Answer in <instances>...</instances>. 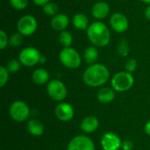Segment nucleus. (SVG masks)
<instances>
[{
  "mask_svg": "<svg viewBox=\"0 0 150 150\" xmlns=\"http://www.w3.org/2000/svg\"><path fill=\"white\" fill-rule=\"evenodd\" d=\"M87 37L92 46L97 47H106L111 40V32L109 27L102 21L92 22L86 30Z\"/></svg>",
  "mask_w": 150,
  "mask_h": 150,
  "instance_id": "nucleus-1",
  "label": "nucleus"
},
{
  "mask_svg": "<svg viewBox=\"0 0 150 150\" xmlns=\"http://www.w3.org/2000/svg\"><path fill=\"white\" fill-rule=\"evenodd\" d=\"M110 78V72L107 67L101 63L90 65L83 75L84 83L90 87H99L104 85Z\"/></svg>",
  "mask_w": 150,
  "mask_h": 150,
  "instance_id": "nucleus-2",
  "label": "nucleus"
},
{
  "mask_svg": "<svg viewBox=\"0 0 150 150\" xmlns=\"http://www.w3.org/2000/svg\"><path fill=\"white\" fill-rule=\"evenodd\" d=\"M59 59L61 63L69 69H76L79 68L82 63L80 54L71 47H63L59 54Z\"/></svg>",
  "mask_w": 150,
  "mask_h": 150,
  "instance_id": "nucleus-3",
  "label": "nucleus"
},
{
  "mask_svg": "<svg viewBox=\"0 0 150 150\" xmlns=\"http://www.w3.org/2000/svg\"><path fill=\"white\" fill-rule=\"evenodd\" d=\"M134 83V78L132 73L127 71H121L115 74L111 80L112 89L120 92H124L130 90L133 87Z\"/></svg>",
  "mask_w": 150,
  "mask_h": 150,
  "instance_id": "nucleus-4",
  "label": "nucleus"
},
{
  "mask_svg": "<svg viewBox=\"0 0 150 150\" xmlns=\"http://www.w3.org/2000/svg\"><path fill=\"white\" fill-rule=\"evenodd\" d=\"M38 28V21L32 15H24L22 16L17 23L18 33L23 36H31L33 35Z\"/></svg>",
  "mask_w": 150,
  "mask_h": 150,
  "instance_id": "nucleus-5",
  "label": "nucleus"
},
{
  "mask_svg": "<svg viewBox=\"0 0 150 150\" xmlns=\"http://www.w3.org/2000/svg\"><path fill=\"white\" fill-rule=\"evenodd\" d=\"M41 54L40 51L34 47H26L23 48L19 54L18 60L22 65L25 67H33L40 62Z\"/></svg>",
  "mask_w": 150,
  "mask_h": 150,
  "instance_id": "nucleus-6",
  "label": "nucleus"
},
{
  "mask_svg": "<svg viewBox=\"0 0 150 150\" xmlns=\"http://www.w3.org/2000/svg\"><path fill=\"white\" fill-rule=\"evenodd\" d=\"M47 92L53 100L62 101L67 96V88L62 81L54 79L47 83Z\"/></svg>",
  "mask_w": 150,
  "mask_h": 150,
  "instance_id": "nucleus-7",
  "label": "nucleus"
},
{
  "mask_svg": "<svg viewBox=\"0 0 150 150\" xmlns=\"http://www.w3.org/2000/svg\"><path fill=\"white\" fill-rule=\"evenodd\" d=\"M10 115L17 122L25 121L30 116L29 106L23 101H15L10 106Z\"/></svg>",
  "mask_w": 150,
  "mask_h": 150,
  "instance_id": "nucleus-8",
  "label": "nucleus"
},
{
  "mask_svg": "<svg viewBox=\"0 0 150 150\" xmlns=\"http://www.w3.org/2000/svg\"><path fill=\"white\" fill-rule=\"evenodd\" d=\"M109 23L111 28L118 33H123L127 32L129 27V20L127 17L121 12L112 13L110 17Z\"/></svg>",
  "mask_w": 150,
  "mask_h": 150,
  "instance_id": "nucleus-9",
  "label": "nucleus"
},
{
  "mask_svg": "<svg viewBox=\"0 0 150 150\" xmlns=\"http://www.w3.org/2000/svg\"><path fill=\"white\" fill-rule=\"evenodd\" d=\"M67 150H95V145L89 137L78 135L69 142Z\"/></svg>",
  "mask_w": 150,
  "mask_h": 150,
  "instance_id": "nucleus-10",
  "label": "nucleus"
},
{
  "mask_svg": "<svg viewBox=\"0 0 150 150\" xmlns=\"http://www.w3.org/2000/svg\"><path fill=\"white\" fill-rule=\"evenodd\" d=\"M101 146L104 150H118L122 146V142L117 134L105 133L101 138Z\"/></svg>",
  "mask_w": 150,
  "mask_h": 150,
  "instance_id": "nucleus-11",
  "label": "nucleus"
},
{
  "mask_svg": "<svg viewBox=\"0 0 150 150\" xmlns=\"http://www.w3.org/2000/svg\"><path fill=\"white\" fill-rule=\"evenodd\" d=\"M54 113L58 120L63 122H67L72 120L75 112L71 105L68 103H61L55 107Z\"/></svg>",
  "mask_w": 150,
  "mask_h": 150,
  "instance_id": "nucleus-12",
  "label": "nucleus"
},
{
  "mask_svg": "<svg viewBox=\"0 0 150 150\" xmlns=\"http://www.w3.org/2000/svg\"><path fill=\"white\" fill-rule=\"evenodd\" d=\"M110 11H111L110 5L104 1L97 2L96 4H93V6L91 8L92 17L98 21H101V20L106 18L109 16Z\"/></svg>",
  "mask_w": 150,
  "mask_h": 150,
  "instance_id": "nucleus-13",
  "label": "nucleus"
},
{
  "mask_svg": "<svg viewBox=\"0 0 150 150\" xmlns=\"http://www.w3.org/2000/svg\"><path fill=\"white\" fill-rule=\"evenodd\" d=\"M51 27L58 32L65 31L69 25V18L64 13H58L54 16L50 21Z\"/></svg>",
  "mask_w": 150,
  "mask_h": 150,
  "instance_id": "nucleus-14",
  "label": "nucleus"
},
{
  "mask_svg": "<svg viewBox=\"0 0 150 150\" xmlns=\"http://www.w3.org/2000/svg\"><path fill=\"white\" fill-rule=\"evenodd\" d=\"M98 126H99V121L96 117L87 116L81 121L80 127L83 132L86 134H91L95 132L98 128Z\"/></svg>",
  "mask_w": 150,
  "mask_h": 150,
  "instance_id": "nucleus-15",
  "label": "nucleus"
},
{
  "mask_svg": "<svg viewBox=\"0 0 150 150\" xmlns=\"http://www.w3.org/2000/svg\"><path fill=\"white\" fill-rule=\"evenodd\" d=\"M72 25L76 29H77L79 31H84V30L88 29V27L91 24L89 22L88 17L85 14L79 12V13H76L74 15V17L72 18Z\"/></svg>",
  "mask_w": 150,
  "mask_h": 150,
  "instance_id": "nucleus-16",
  "label": "nucleus"
},
{
  "mask_svg": "<svg viewBox=\"0 0 150 150\" xmlns=\"http://www.w3.org/2000/svg\"><path fill=\"white\" fill-rule=\"evenodd\" d=\"M97 98L100 103L109 104L112 101H113V99L115 98L114 90L109 87H103L98 91Z\"/></svg>",
  "mask_w": 150,
  "mask_h": 150,
  "instance_id": "nucleus-17",
  "label": "nucleus"
},
{
  "mask_svg": "<svg viewBox=\"0 0 150 150\" xmlns=\"http://www.w3.org/2000/svg\"><path fill=\"white\" fill-rule=\"evenodd\" d=\"M32 79L36 84H45L49 80V73L45 69H37L32 75Z\"/></svg>",
  "mask_w": 150,
  "mask_h": 150,
  "instance_id": "nucleus-18",
  "label": "nucleus"
},
{
  "mask_svg": "<svg viewBox=\"0 0 150 150\" xmlns=\"http://www.w3.org/2000/svg\"><path fill=\"white\" fill-rule=\"evenodd\" d=\"M83 57L85 62L90 64V65H92V64L96 63V62L98 59V47H95V46L88 47L83 51Z\"/></svg>",
  "mask_w": 150,
  "mask_h": 150,
  "instance_id": "nucleus-19",
  "label": "nucleus"
},
{
  "mask_svg": "<svg viewBox=\"0 0 150 150\" xmlns=\"http://www.w3.org/2000/svg\"><path fill=\"white\" fill-rule=\"evenodd\" d=\"M28 132L33 136H40L44 133V126L38 120H31L27 123Z\"/></svg>",
  "mask_w": 150,
  "mask_h": 150,
  "instance_id": "nucleus-20",
  "label": "nucleus"
},
{
  "mask_svg": "<svg viewBox=\"0 0 150 150\" xmlns=\"http://www.w3.org/2000/svg\"><path fill=\"white\" fill-rule=\"evenodd\" d=\"M59 42L63 47H71L73 43V36L70 33V32L65 30L62 32H60L59 33Z\"/></svg>",
  "mask_w": 150,
  "mask_h": 150,
  "instance_id": "nucleus-21",
  "label": "nucleus"
},
{
  "mask_svg": "<svg viewBox=\"0 0 150 150\" xmlns=\"http://www.w3.org/2000/svg\"><path fill=\"white\" fill-rule=\"evenodd\" d=\"M129 52H130V47H129L128 40L127 39L120 40V42L118 43V47H117L118 54L121 57H126L128 55Z\"/></svg>",
  "mask_w": 150,
  "mask_h": 150,
  "instance_id": "nucleus-22",
  "label": "nucleus"
},
{
  "mask_svg": "<svg viewBox=\"0 0 150 150\" xmlns=\"http://www.w3.org/2000/svg\"><path fill=\"white\" fill-rule=\"evenodd\" d=\"M42 9H43L44 13L47 16H49V17L53 18L54 16L58 14V5L55 3H54V2L47 3V4H45L42 7Z\"/></svg>",
  "mask_w": 150,
  "mask_h": 150,
  "instance_id": "nucleus-23",
  "label": "nucleus"
},
{
  "mask_svg": "<svg viewBox=\"0 0 150 150\" xmlns=\"http://www.w3.org/2000/svg\"><path fill=\"white\" fill-rule=\"evenodd\" d=\"M23 35L19 33H14L9 38V45L11 47H18L23 43Z\"/></svg>",
  "mask_w": 150,
  "mask_h": 150,
  "instance_id": "nucleus-24",
  "label": "nucleus"
},
{
  "mask_svg": "<svg viewBox=\"0 0 150 150\" xmlns=\"http://www.w3.org/2000/svg\"><path fill=\"white\" fill-rule=\"evenodd\" d=\"M21 67V62H19V60H16V59H11L10 60L7 64H6V69L10 73H16L20 69Z\"/></svg>",
  "mask_w": 150,
  "mask_h": 150,
  "instance_id": "nucleus-25",
  "label": "nucleus"
},
{
  "mask_svg": "<svg viewBox=\"0 0 150 150\" xmlns=\"http://www.w3.org/2000/svg\"><path fill=\"white\" fill-rule=\"evenodd\" d=\"M9 1H10V4L11 5V7L18 11L25 9L29 3L28 0H9Z\"/></svg>",
  "mask_w": 150,
  "mask_h": 150,
  "instance_id": "nucleus-26",
  "label": "nucleus"
},
{
  "mask_svg": "<svg viewBox=\"0 0 150 150\" xmlns=\"http://www.w3.org/2000/svg\"><path fill=\"white\" fill-rule=\"evenodd\" d=\"M9 74L10 72L7 70L6 67H0V87H4L7 83L9 79Z\"/></svg>",
  "mask_w": 150,
  "mask_h": 150,
  "instance_id": "nucleus-27",
  "label": "nucleus"
},
{
  "mask_svg": "<svg viewBox=\"0 0 150 150\" xmlns=\"http://www.w3.org/2000/svg\"><path fill=\"white\" fill-rule=\"evenodd\" d=\"M8 45H9V37L4 30H1L0 31V49L1 50L5 49Z\"/></svg>",
  "mask_w": 150,
  "mask_h": 150,
  "instance_id": "nucleus-28",
  "label": "nucleus"
},
{
  "mask_svg": "<svg viewBox=\"0 0 150 150\" xmlns=\"http://www.w3.org/2000/svg\"><path fill=\"white\" fill-rule=\"evenodd\" d=\"M125 69H126V71H127L129 73L135 71L137 69V61L135 59L127 60L126 64H125Z\"/></svg>",
  "mask_w": 150,
  "mask_h": 150,
  "instance_id": "nucleus-29",
  "label": "nucleus"
},
{
  "mask_svg": "<svg viewBox=\"0 0 150 150\" xmlns=\"http://www.w3.org/2000/svg\"><path fill=\"white\" fill-rule=\"evenodd\" d=\"M121 148L123 149V150H132L134 148V143H133V142H131L129 140L125 141L124 142H122Z\"/></svg>",
  "mask_w": 150,
  "mask_h": 150,
  "instance_id": "nucleus-30",
  "label": "nucleus"
},
{
  "mask_svg": "<svg viewBox=\"0 0 150 150\" xmlns=\"http://www.w3.org/2000/svg\"><path fill=\"white\" fill-rule=\"evenodd\" d=\"M33 2L36 5L43 7L45 4H47V3L51 2V0H33Z\"/></svg>",
  "mask_w": 150,
  "mask_h": 150,
  "instance_id": "nucleus-31",
  "label": "nucleus"
},
{
  "mask_svg": "<svg viewBox=\"0 0 150 150\" xmlns=\"http://www.w3.org/2000/svg\"><path fill=\"white\" fill-rule=\"evenodd\" d=\"M144 15H145V18H146L148 20H149L150 21V5H148V6L145 8Z\"/></svg>",
  "mask_w": 150,
  "mask_h": 150,
  "instance_id": "nucleus-32",
  "label": "nucleus"
},
{
  "mask_svg": "<svg viewBox=\"0 0 150 150\" xmlns=\"http://www.w3.org/2000/svg\"><path fill=\"white\" fill-rule=\"evenodd\" d=\"M145 132L149 136H150V120L148 121L145 125Z\"/></svg>",
  "mask_w": 150,
  "mask_h": 150,
  "instance_id": "nucleus-33",
  "label": "nucleus"
},
{
  "mask_svg": "<svg viewBox=\"0 0 150 150\" xmlns=\"http://www.w3.org/2000/svg\"><path fill=\"white\" fill-rule=\"evenodd\" d=\"M40 63H45V62H46V57H45L44 55H41L40 60Z\"/></svg>",
  "mask_w": 150,
  "mask_h": 150,
  "instance_id": "nucleus-34",
  "label": "nucleus"
},
{
  "mask_svg": "<svg viewBox=\"0 0 150 150\" xmlns=\"http://www.w3.org/2000/svg\"><path fill=\"white\" fill-rule=\"evenodd\" d=\"M141 1H142V3L148 4V5H150V0H141Z\"/></svg>",
  "mask_w": 150,
  "mask_h": 150,
  "instance_id": "nucleus-35",
  "label": "nucleus"
}]
</instances>
